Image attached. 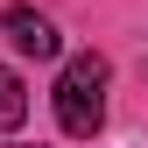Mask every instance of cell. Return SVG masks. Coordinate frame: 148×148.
<instances>
[{
    "label": "cell",
    "instance_id": "6da1fadb",
    "mask_svg": "<svg viewBox=\"0 0 148 148\" xmlns=\"http://www.w3.org/2000/svg\"><path fill=\"white\" fill-rule=\"evenodd\" d=\"M106 57H71L64 64V78H57V120H64V134H99V120H106Z\"/></svg>",
    "mask_w": 148,
    "mask_h": 148
},
{
    "label": "cell",
    "instance_id": "7a4b0ae2",
    "mask_svg": "<svg viewBox=\"0 0 148 148\" xmlns=\"http://www.w3.org/2000/svg\"><path fill=\"white\" fill-rule=\"evenodd\" d=\"M7 42L21 49V57H57L64 35H57L49 14H35V7H7Z\"/></svg>",
    "mask_w": 148,
    "mask_h": 148
},
{
    "label": "cell",
    "instance_id": "3957f363",
    "mask_svg": "<svg viewBox=\"0 0 148 148\" xmlns=\"http://www.w3.org/2000/svg\"><path fill=\"white\" fill-rule=\"evenodd\" d=\"M21 120H28V92H21V78H14L7 64H0V134L21 127Z\"/></svg>",
    "mask_w": 148,
    "mask_h": 148
}]
</instances>
